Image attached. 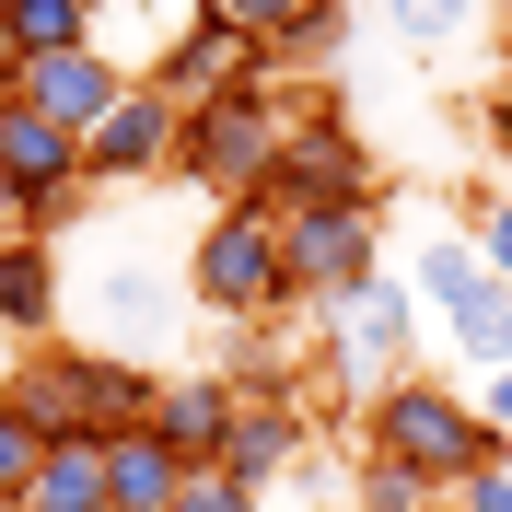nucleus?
Instances as JSON below:
<instances>
[{"label": "nucleus", "instance_id": "nucleus-1", "mask_svg": "<svg viewBox=\"0 0 512 512\" xmlns=\"http://www.w3.org/2000/svg\"><path fill=\"white\" fill-rule=\"evenodd\" d=\"M361 431H373V466H396V478H419V489H478V478H501V431H489V408H454V384H431V373H396L361 408Z\"/></svg>", "mask_w": 512, "mask_h": 512}, {"label": "nucleus", "instance_id": "nucleus-2", "mask_svg": "<svg viewBox=\"0 0 512 512\" xmlns=\"http://www.w3.org/2000/svg\"><path fill=\"white\" fill-rule=\"evenodd\" d=\"M280 140H291V105H280V82H256V94H222V105H198V117H187L175 175L210 187V210H256L268 175H280Z\"/></svg>", "mask_w": 512, "mask_h": 512}, {"label": "nucleus", "instance_id": "nucleus-3", "mask_svg": "<svg viewBox=\"0 0 512 512\" xmlns=\"http://www.w3.org/2000/svg\"><path fill=\"white\" fill-rule=\"evenodd\" d=\"M187 303H198V315H268V303H291V280H280V210H268V198L198 222V245H187Z\"/></svg>", "mask_w": 512, "mask_h": 512}, {"label": "nucleus", "instance_id": "nucleus-4", "mask_svg": "<svg viewBox=\"0 0 512 512\" xmlns=\"http://www.w3.org/2000/svg\"><path fill=\"white\" fill-rule=\"evenodd\" d=\"M419 291H408V268H373V280L350 291V303H326V350H338V373H350V408H373L384 384L408 373V350H419Z\"/></svg>", "mask_w": 512, "mask_h": 512}, {"label": "nucleus", "instance_id": "nucleus-5", "mask_svg": "<svg viewBox=\"0 0 512 512\" xmlns=\"http://www.w3.org/2000/svg\"><path fill=\"white\" fill-rule=\"evenodd\" d=\"M82 350L152 373V361L175 350V268H152V256H105L94 280H82Z\"/></svg>", "mask_w": 512, "mask_h": 512}, {"label": "nucleus", "instance_id": "nucleus-6", "mask_svg": "<svg viewBox=\"0 0 512 512\" xmlns=\"http://www.w3.org/2000/svg\"><path fill=\"white\" fill-rule=\"evenodd\" d=\"M268 210H373V140L350 117L303 105L280 140V175H268Z\"/></svg>", "mask_w": 512, "mask_h": 512}, {"label": "nucleus", "instance_id": "nucleus-7", "mask_svg": "<svg viewBox=\"0 0 512 512\" xmlns=\"http://www.w3.org/2000/svg\"><path fill=\"white\" fill-rule=\"evenodd\" d=\"M384 268V222L373 210H280V280L291 303H350Z\"/></svg>", "mask_w": 512, "mask_h": 512}, {"label": "nucleus", "instance_id": "nucleus-8", "mask_svg": "<svg viewBox=\"0 0 512 512\" xmlns=\"http://www.w3.org/2000/svg\"><path fill=\"white\" fill-rule=\"evenodd\" d=\"M175 140H187V117H175V94L140 70V82L117 94V117L82 140V187H140V175H175Z\"/></svg>", "mask_w": 512, "mask_h": 512}, {"label": "nucleus", "instance_id": "nucleus-9", "mask_svg": "<svg viewBox=\"0 0 512 512\" xmlns=\"http://www.w3.org/2000/svg\"><path fill=\"white\" fill-rule=\"evenodd\" d=\"M0 163H12V187H24V233L59 245V210H70V187H82V140H70L59 117H35L24 94H0Z\"/></svg>", "mask_w": 512, "mask_h": 512}, {"label": "nucleus", "instance_id": "nucleus-10", "mask_svg": "<svg viewBox=\"0 0 512 512\" xmlns=\"http://www.w3.org/2000/svg\"><path fill=\"white\" fill-rule=\"evenodd\" d=\"M0 94H24L35 117H59L70 140H94V128L117 117V94H128V70L105 59V47H59V59H24V70H0Z\"/></svg>", "mask_w": 512, "mask_h": 512}, {"label": "nucleus", "instance_id": "nucleus-11", "mask_svg": "<svg viewBox=\"0 0 512 512\" xmlns=\"http://www.w3.org/2000/svg\"><path fill=\"white\" fill-rule=\"evenodd\" d=\"M152 82L175 94V117H198V105H222V94H256V82H268V59H256L245 35H222V24H198V12H187V35H163Z\"/></svg>", "mask_w": 512, "mask_h": 512}, {"label": "nucleus", "instance_id": "nucleus-12", "mask_svg": "<svg viewBox=\"0 0 512 512\" xmlns=\"http://www.w3.org/2000/svg\"><path fill=\"white\" fill-rule=\"evenodd\" d=\"M152 408H163V373L70 350V419H82V443H128V431H152Z\"/></svg>", "mask_w": 512, "mask_h": 512}, {"label": "nucleus", "instance_id": "nucleus-13", "mask_svg": "<svg viewBox=\"0 0 512 512\" xmlns=\"http://www.w3.org/2000/svg\"><path fill=\"white\" fill-rule=\"evenodd\" d=\"M233 408H245V396H233L222 373H175V384H163V408H152V431H163V454H175L187 478H210L222 443H233Z\"/></svg>", "mask_w": 512, "mask_h": 512}, {"label": "nucleus", "instance_id": "nucleus-14", "mask_svg": "<svg viewBox=\"0 0 512 512\" xmlns=\"http://www.w3.org/2000/svg\"><path fill=\"white\" fill-rule=\"evenodd\" d=\"M70 315V268L47 233H0V338H47Z\"/></svg>", "mask_w": 512, "mask_h": 512}, {"label": "nucleus", "instance_id": "nucleus-15", "mask_svg": "<svg viewBox=\"0 0 512 512\" xmlns=\"http://www.w3.org/2000/svg\"><path fill=\"white\" fill-rule=\"evenodd\" d=\"M408 291H419V315H431V326H466V315H478V303H489V291H501V280H489V256H478V233H419V256H408Z\"/></svg>", "mask_w": 512, "mask_h": 512}, {"label": "nucleus", "instance_id": "nucleus-16", "mask_svg": "<svg viewBox=\"0 0 512 512\" xmlns=\"http://www.w3.org/2000/svg\"><path fill=\"white\" fill-rule=\"evenodd\" d=\"M291 454H303V408L291 396H245L233 408V443H222V478H245L268 501V478H291Z\"/></svg>", "mask_w": 512, "mask_h": 512}, {"label": "nucleus", "instance_id": "nucleus-17", "mask_svg": "<svg viewBox=\"0 0 512 512\" xmlns=\"http://www.w3.org/2000/svg\"><path fill=\"white\" fill-rule=\"evenodd\" d=\"M105 501H117V512H175V501H187V466L163 454V431L105 443Z\"/></svg>", "mask_w": 512, "mask_h": 512}, {"label": "nucleus", "instance_id": "nucleus-18", "mask_svg": "<svg viewBox=\"0 0 512 512\" xmlns=\"http://www.w3.org/2000/svg\"><path fill=\"white\" fill-rule=\"evenodd\" d=\"M59 47H94V0H24V12L0 24V70L59 59Z\"/></svg>", "mask_w": 512, "mask_h": 512}, {"label": "nucleus", "instance_id": "nucleus-19", "mask_svg": "<svg viewBox=\"0 0 512 512\" xmlns=\"http://www.w3.org/2000/svg\"><path fill=\"white\" fill-rule=\"evenodd\" d=\"M384 35L408 47V59H443V47H466V35L489 24V0H373Z\"/></svg>", "mask_w": 512, "mask_h": 512}, {"label": "nucleus", "instance_id": "nucleus-20", "mask_svg": "<svg viewBox=\"0 0 512 512\" xmlns=\"http://www.w3.org/2000/svg\"><path fill=\"white\" fill-rule=\"evenodd\" d=\"M24 512H117V501H105V443H47Z\"/></svg>", "mask_w": 512, "mask_h": 512}, {"label": "nucleus", "instance_id": "nucleus-21", "mask_svg": "<svg viewBox=\"0 0 512 512\" xmlns=\"http://www.w3.org/2000/svg\"><path fill=\"white\" fill-rule=\"evenodd\" d=\"M187 12H198V24H222V35H245L256 59H268V47L303 24V12H326V0H187Z\"/></svg>", "mask_w": 512, "mask_h": 512}, {"label": "nucleus", "instance_id": "nucleus-22", "mask_svg": "<svg viewBox=\"0 0 512 512\" xmlns=\"http://www.w3.org/2000/svg\"><path fill=\"white\" fill-rule=\"evenodd\" d=\"M35 466H47V443H35V419L0 396V512H24V489H35Z\"/></svg>", "mask_w": 512, "mask_h": 512}, {"label": "nucleus", "instance_id": "nucleus-23", "mask_svg": "<svg viewBox=\"0 0 512 512\" xmlns=\"http://www.w3.org/2000/svg\"><path fill=\"white\" fill-rule=\"evenodd\" d=\"M454 350H466V361H478V373H512V291H489V303H478V315H466V326H454Z\"/></svg>", "mask_w": 512, "mask_h": 512}, {"label": "nucleus", "instance_id": "nucleus-24", "mask_svg": "<svg viewBox=\"0 0 512 512\" xmlns=\"http://www.w3.org/2000/svg\"><path fill=\"white\" fill-rule=\"evenodd\" d=\"M361 512H431V489L396 478V466H361Z\"/></svg>", "mask_w": 512, "mask_h": 512}, {"label": "nucleus", "instance_id": "nucleus-25", "mask_svg": "<svg viewBox=\"0 0 512 512\" xmlns=\"http://www.w3.org/2000/svg\"><path fill=\"white\" fill-rule=\"evenodd\" d=\"M466 233H478V256H489V280L512 291V198H501V210H478V222H466Z\"/></svg>", "mask_w": 512, "mask_h": 512}, {"label": "nucleus", "instance_id": "nucleus-26", "mask_svg": "<svg viewBox=\"0 0 512 512\" xmlns=\"http://www.w3.org/2000/svg\"><path fill=\"white\" fill-rule=\"evenodd\" d=\"M478 128H489V152L512 163V70H501V82H489V105H478Z\"/></svg>", "mask_w": 512, "mask_h": 512}, {"label": "nucleus", "instance_id": "nucleus-27", "mask_svg": "<svg viewBox=\"0 0 512 512\" xmlns=\"http://www.w3.org/2000/svg\"><path fill=\"white\" fill-rule=\"evenodd\" d=\"M454 501H466V512H512V466H501V478H478V489H454Z\"/></svg>", "mask_w": 512, "mask_h": 512}, {"label": "nucleus", "instance_id": "nucleus-28", "mask_svg": "<svg viewBox=\"0 0 512 512\" xmlns=\"http://www.w3.org/2000/svg\"><path fill=\"white\" fill-rule=\"evenodd\" d=\"M489 431L512 443V373H489Z\"/></svg>", "mask_w": 512, "mask_h": 512}, {"label": "nucleus", "instance_id": "nucleus-29", "mask_svg": "<svg viewBox=\"0 0 512 512\" xmlns=\"http://www.w3.org/2000/svg\"><path fill=\"white\" fill-rule=\"evenodd\" d=\"M0 233H24V187H12V163H0Z\"/></svg>", "mask_w": 512, "mask_h": 512}, {"label": "nucleus", "instance_id": "nucleus-30", "mask_svg": "<svg viewBox=\"0 0 512 512\" xmlns=\"http://www.w3.org/2000/svg\"><path fill=\"white\" fill-rule=\"evenodd\" d=\"M12 12H24V0H0V24H12Z\"/></svg>", "mask_w": 512, "mask_h": 512}, {"label": "nucleus", "instance_id": "nucleus-31", "mask_svg": "<svg viewBox=\"0 0 512 512\" xmlns=\"http://www.w3.org/2000/svg\"><path fill=\"white\" fill-rule=\"evenodd\" d=\"M431 512H466V501H431Z\"/></svg>", "mask_w": 512, "mask_h": 512}, {"label": "nucleus", "instance_id": "nucleus-32", "mask_svg": "<svg viewBox=\"0 0 512 512\" xmlns=\"http://www.w3.org/2000/svg\"><path fill=\"white\" fill-rule=\"evenodd\" d=\"M501 12H512V0H501Z\"/></svg>", "mask_w": 512, "mask_h": 512}]
</instances>
